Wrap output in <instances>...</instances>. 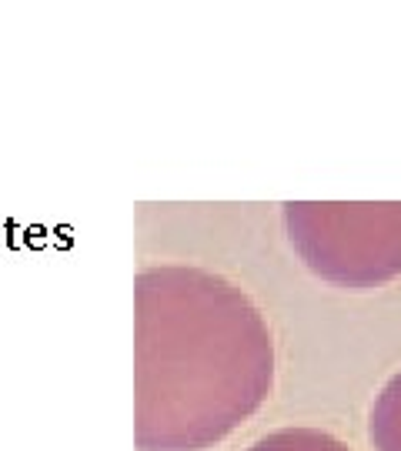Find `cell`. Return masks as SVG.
<instances>
[{"label":"cell","instance_id":"1","mask_svg":"<svg viewBox=\"0 0 401 451\" xmlns=\"http://www.w3.org/2000/svg\"><path fill=\"white\" fill-rule=\"evenodd\" d=\"M287 227L325 281L378 288L401 274V204H287Z\"/></svg>","mask_w":401,"mask_h":451},{"label":"cell","instance_id":"2","mask_svg":"<svg viewBox=\"0 0 401 451\" xmlns=\"http://www.w3.org/2000/svg\"><path fill=\"white\" fill-rule=\"evenodd\" d=\"M371 441H375V451H401V371L375 398Z\"/></svg>","mask_w":401,"mask_h":451},{"label":"cell","instance_id":"3","mask_svg":"<svg viewBox=\"0 0 401 451\" xmlns=\"http://www.w3.org/2000/svg\"><path fill=\"white\" fill-rule=\"evenodd\" d=\"M251 451H348L344 441L331 438L325 432H311V428H287L261 438Z\"/></svg>","mask_w":401,"mask_h":451}]
</instances>
